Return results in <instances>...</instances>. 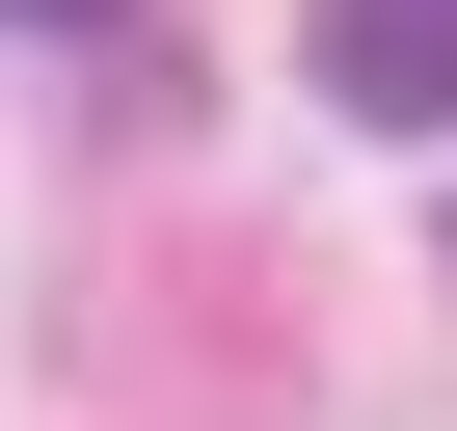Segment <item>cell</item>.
I'll return each instance as SVG.
<instances>
[{"instance_id": "6da1fadb", "label": "cell", "mask_w": 457, "mask_h": 431, "mask_svg": "<svg viewBox=\"0 0 457 431\" xmlns=\"http://www.w3.org/2000/svg\"><path fill=\"white\" fill-rule=\"evenodd\" d=\"M296 55H323V108H350V135H457V0H323Z\"/></svg>"}, {"instance_id": "7a4b0ae2", "label": "cell", "mask_w": 457, "mask_h": 431, "mask_svg": "<svg viewBox=\"0 0 457 431\" xmlns=\"http://www.w3.org/2000/svg\"><path fill=\"white\" fill-rule=\"evenodd\" d=\"M0 28H108V0H0Z\"/></svg>"}]
</instances>
